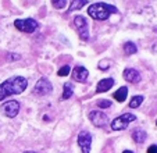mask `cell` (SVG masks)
Segmentation results:
<instances>
[{"label":"cell","mask_w":157,"mask_h":153,"mask_svg":"<svg viewBox=\"0 0 157 153\" xmlns=\"http://www.w3.org/2000/svg\"><path fill=\"white\" fill-rule=\"evenodd\" d=\"M9 59H10V61H13V59H15V61H17V60L20 59V54H10Z\"/></svg>","instance_id":"cb8c5ba5"},{"label":"cell","mask_w":157,"mask_h":153,"mask_svg":"<svg viewBox=\"0 0 157 153\" xmlns=\"http://www.w3.org/2000/svg\"><path fill=\"white\" fill-rule=\"evenodd\" d=\"M118 11L116 6L113 4H107V3H93L89 6L88 9V14L90 15V18L96 21H104L110 17L111 14H116Z\"/></svg>","instance_id":"7a4b0ae2"},{"label":"cell","mask_w":157,"mask_h":153,"mask_svg":"<svg viewBox=\"0 0 157 153\" xmlns=\"http://www.w3.org/2000/svg\"><path fill=\"white\" fill-rule=\"evenodd\" d=\"M122 153H133V152H131V150H124Z\"/></svg>","instance_id":"d4e9b609"},{"label":"cell","mask_w":157,"mask_h":153,"mask_svg":"<svg viewBox=\"0 0 157 153\" xmlns=\"http://www.w3.org/2000/svg\"><path fill=\"white\" fill-rule=\"evenodd\" d=\"M142 102H143V96H140V95L133 96L129 102V107L131 109H136V107H139L140 104H142Z\"/></svg>","instance_id":"ac0fdd59"},{"label":"cell","mask_w":157,"mask_h":153,"mask_svg":"<svg viewBox=\"0 0 157 153\" xmlns=\"http://www.w3.org/2000/svg\"><path fill=\"white\" fill-rule=\"evenodd\" d=\"M147 153H157V145H151V146H149Z\"/></svg>","instance_id":"7402d4cb"},{"label":"cell","mask_w":157,"mask_h":153,"mask_svg":"<svg viewBox=\"0 0 157 153\" xmlns=\"http://www.w3.org/2000/svg\"><path fill=\"white\" fill-rule=\"evenodd\" d=\"M122 76H124V80L127 82H131V84H138L142 80L139 71H136L135 68H125L124 73H122Z\"/></svg>","instance_id":"30bf717a"},{"label":"cell","mask_w":157,"mask_h":153,"mask_svg":"<svg viewBox=\"0 0 157 153\" xmlns=\"http://www.w3.org/2000/svg\"><path fill=\"white\" fill-rule=\"evenodd\" d=\"M99 68H100V70H107V68H109V63H99V65H98Z\"/></svg>","instance_id":"603a6c76"},{"label":"cell","mask_w":157,"mask_h":153,"mask_svg":"<svg viewBox=\"0 0 157 153\" xmlns=\"http://www.w3.org/2000/svg\"><path fill=\"white\" fill-rule=\"evenodd\" d=\"M52 92H53V85L48 78H40L33 86V93L38 96H44V95H49Z\"/></svg>","instance_id":"8992f818"},{"label":"cell","mask_w":157,"mask_h":153,"mask_svg":"<svg viewBox=\"0 0 157 153\" xmlns=\"http://www.w3.org/2000/svg\"><path fill=\"white\" fill-rule=\"evenodd\" d=\"M85 4H88V0H72V3L70 4V7H68L67 14H68V13L75 11V10H81Z\"/></svg>","instance_id":"9a60e30c"},{"label":"cell","mask_w":157,"mask_h":153,"mask_svg":"<svg viewBox=\"0 0 157 153\" xmlns=\"http://www.w3.org/2000/svg\"><path fill=\"white\" fill-rule=\"evenodd\" d=\"M116 84V81L113 78H104V80L99 81L98 86H96V92L98 93H103V92H107L113 88V85Z\"/></svg>","instance_id":"7c38bea8"},{"label":"cell","mask_w":157,"mask_h":153,"mask_svg":"<svg viewBox=\"0 0 157 153\" xmlns=\"http://www.w3.org/2000/svg\"><path fill=\"white\" fill-rule=\"evenodd\" d=\"M74 25L77 27V31L79 33V38L82 41H88L89 39V28H88V21L83 15H77L74 18Z\"/></svg>","instance_id":"5b68a950"},{"label":"cell","mask_w":157,"mask_h":153,"mask_svg":"<svg viewBox=\"0 0 157 153\" xmlns=\"http://www.w3.org/2000/svg\"><path fill=\"white\" fill-rule=\"evenodd\" d=\"M89 120H90V123L95 127H98V128H101V127H104L109 123L107 116L104 114L103 112H100V110H92V112L89 113Z\"/></svg>","instance_id":"ba28073f"},{"label":"cell","mask_w":157,"mask_h":153,"mask_svg":"<svg viewBox=\"0 0 157 153\" xmlns=\"http://www.w3.org/2000/svg\"><path fill=\"white\" fill-rule=\"evenodd\" d=\"M28 81L24 76H13L0 84V102L11 95H20L27 89Z\"/></svg>","instance_id":"6da1fadb"},{"label":"cell","mask_w":157,"mask_h":153,"mask_svg":"<svg viewBox=\"0 0 157 153\" xmlns=\"http://www.w3.org/2000/svg\"><path fill=\"white\" fill-rule=\"evenodd\" d=\"M89 76V71L86 70L83 65H77V67L72 70V78L78 82H85Z\"/></svg>","instance_id":"8fae6325"},{"label":"cell","mask_w":157,"mask_h":153,"mask_svg":"<svg viewBox=\"0 0 157 153\" xmlns=\"http://www.w3.org/2000/svg\"><path fill=\"white\" fill-rule=\"evenodd\" d=\"M78 145L82 153H90V146H92V135L88 131H82L78 135Z\"/></svg>","instance_id":"52a82bcc"},{"label":"cell","mask_w":157,"mask_h":153,"mask_svg":"<svg viewBox=\"0 0 157 153\" xmlns=\"http://www.w3.org/2000/svg\"><path fill=\"white\" fill-rule=\"evenodd\" d=\"M135 120H136V116L135 114L124 113V114L118 116L117 118H114V120L111 121V124H110V127H111L113 131H121V130H125V128L129 125V123H132V121H135Z\"/></svg>","instance_id":"3957f363"},{"label":"cell","mask_w":157,"mask_h":153,"mask_svg":"<svg viewBox=\"0 0 157 153\" xmlns=\"http://www.w3.org/2000/svg\"><path fill=\"white\" fill-rule=\"evenodd\" d=\"M14 27L18 31L25 33H32L38 29L39 24L38 21H35L33 18H27V20H15L14 21Z\"/></svg>","instance_id":"277c9868"},{"label":"cell","mask_w":157,"mask_h":153,"mask_svg":"<svg viewBox=\"0 0 157 153\" xmlns=\"http://www.w3.org/2000/svg\"><path fill=\"white\" fill-rule=\"evenodd\" d=\"M2 112H3L4 116H7L9 118H13L18 114L20 112V103L17 100H10V102H6V103L2 106Z\"/></svg>","instance_id":"9c48e42d"},{"label":"cell","mask_w":157,"mask_h":153,"mask_svg":"<svg viewBox=\"0 0 157 153\" xmlns=\"http://www.w3.org/2000/svg\"><path fill=\"white\" fill-rule=\"evenodd\" d=\"M72 93H74V85H72L71 82H65L64 84V91H63V99L67 100L70 99V97L72 96Z\"/></svg>","instance_id":"2e32d148"},{"label":"cell","mask_w":157,"mask_h":153,"mask_svg":"<svg viewBox=\"0 0 157 153\" xmlns=\"http://www.w3.org/2000/svg\"><path fill=\"white\" fill-rule=\"evenodd\" d=\"M146 138H147V134L143 130H135L132 132V139L136 142V143H143V142L146 141Z\"/></svg>","instance_id":"5bb4252c"},{"label":"cell","mask_w":157,"mask_h":153,"mask_svg":"<svg viewBox=\"0 0 157 153\" xmlns=\"http://www.w3.org/2000/svg\"><path fill=\"white\" fill-rule=\"evenodd\" d=\"M138 52V47L133 42H125L124 43V53L127 56H131V54H135Z\"/></svg>","instance_id":"e0dca14e"},{"label":"cell","mask_w":157,"mask_h":153,"mask_svg":"<svg viewBox=\"0 0 157 153\" xmlns=\"http://www.w3.org/2000/svg\"><path fill=\"white\" fill-rule=\"evenodd\" d=\"M98 106L100 107V109H109V107L111 106V102L107 100V99H101V100L98 102Z\"/></svg>","instance_id":"44dd1931"},{"label":"cell","mask_w":157,"mask_h":153,"mask_svg":"<svg viewBox=\"0 0 157 153\" xmlns=\"http://www.w3.org/2000/svg\"><path fill=\"white\" fill-rule=\"evenodd\" d=\"M24 153H36V152H32V150H28V152H24Z\"/></svg>","instance_id":"484cf974"},{"label":"cell","mask_w":157,"mask_h":153,"mask_svg":"<svg viewBox=\"0 0 157 153\" xmlns=\"http://www.w3.org/2000/svg\"><path fill=\"white\" fill-rule=\"evenodd\" d=\"M127 96H128V88L127 86H121V88H118L113 93V97L117 100V102H120V103H122V102L127 99Z\"/></svg>","instance_id":"4fadbf2b"},{"label":"cell","mask_w":157,"mask_h":153,"mask_svg":"<svg viewBox=\"0 0 157 153\" xmlns=\"http://www.w3.org/2000/svg\"><path fill=\"white\" fill-rule=\"evenodd\" d=\"M52 3H53L54 9H64L65 4H67V0H52Z\"/></svg>","instance_id":"ffe728a7"},{"label":"cell","mask_w":157,"mask_h":153,"mask_svg":"<svg viewBox=\"0 0 157 153\" xmlns=\"http://www.w3.org/2000/svg\"><path fill=\"white\" fill-rule=\"evenodd\" d=\"M70 73H71V68H70V65H63V67L60 68L59 71H57V75H59V76H67Z\"/></svg>","instance_id":"d6986e66"}]
</instances>
